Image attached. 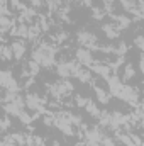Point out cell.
<instances>
[{
	"mask_svg": "<svg viewBox=\"0 0 144 146\" xmlns=\"http://www.w3.org/2000/svg\"><path fill=\"white\" fill-rule=\"evenodd\" d=\"M54 60H56V48L49 42L39 44L32 53V61H36L39 66H44V68H49L51 65H54Z\"/></svg>",
	"mask_w": 144,
	"mask_h": 146,
	"instance_id": "cell-1",
	"label": "cell"
},
{
	"mask_svg": "<svg viewBox=\"0 0 144 146\" xmlns=\"http://www.w3.org/2000/svg\"><path fill=\"white\" fill-rule=\"evenodd\" d=\"M48 90H49V94H51L53 99H56V100H63V99H66V97L73 92V85L66 80V78H63V80H59V82L51 83Z\"/></svg>",
	"mask_w": 144,
	"mask_h": 146,
	"instance_id": "cell-2",
	"label": "cell"
},
{
	"mask_svg": "<svg viewBox=\"0 0 144 146\" xmlns=\"http://www.w3.org/2000/svg\"><path fill=\"white\" fill-rule=\"evenodd\" d=\"M58 75L61 78H70V76H76L80 70H81V65L76 61V60H63L58 63Z\"/></svg>",
	"mask_w": 144,
	"mask_h": 146,
	"instance_id": "cell-3",
	"label": "cell"
},
{
	"mask_svg": "<svg viewBox=\"0 0 144 146\" xmlns=\"http://www.w3.org/2000/svg\"><path fill=\"white\" fill-rule=\"evenodd\" d=\"M119 99L124 100V102H127V104H131V106H137V104H141L139 102L141 100V90L137 87L124 85L122 90H120V94H119Z\"/></svg>",
	"mask_w": 144,
	"mask_h": 146,
	"instance_id": "cell-4",
	"label": "cell"
},
{
	"mask_svg": "<svg viewBox=\"0 0 144 146\" xmlns=\"http://www.w3.org/2000/svg\"><path fill=\"white\" fill-rule=\"evenodd\" d=\"M76 41L81 48H87V49H97L98 46V39L97 36L92 33V31H87V29H81L76 33Z\"/></svg>",
	"mask_w": 144,
	"mask_h": 146,
	"instance_id": "cell-5",
	"label": "cell"
},
{
	"mask_svg": "<svg viewBox=\"0 0 144 146\" xmlns=\"http://www.w3.org/2000/svg\"><path fill=\"white\" fill-rule=\"evenodd\" d=\"M24 104L27 109H31L32 112H42L44 106H46V100L42 97H39L37 94H27L24 97Z\"/></svg>",
	"mask_w": 144,
	"mask_h": 146,
	"instance_id": "cell-6",
	"label": "cell"
},
{
	"mask_svg": "<svg viewBox=\"0 0 144 146\" xmlns=\"http://www.w3.org/2000/svg\"><path fill=\"white\" fill-rule=\"evenodd\" d=\"M104 134H105V133H104L100 127L87 129V133H85V146H100L102 145Z\"/></svg>",
	"mask_w": 144,
	"mask_h": 146,
	"instance_id": "cell-7",
	"label": "cell"
},
{
	"mask_svg": "<svg viewBox=\"0 0 144 146\" xmlns=\"http://www.w3.org/2000/svg\"><path fill=\"white\" fill-rule=\"evenodd\" d=\"M0 87H3L5 90H12V92H19L20 90L12 72H7V70H0Z\"/></svg>",
	"mask_w": 144,
	"mask_h": 146,
	"instance_id": "cell-8",
	"label": "cell"
},
{
	"mask_svg": "<svg viewBox=\"0 0 144 146\" xmlns=\"http://www.w3.org/2000/svg\"><path fill=\"white\" fill-rule=\"evenodd\" d=\"M24 107H26V104H24V99H22V97H20V94H19L15 100H12V102H5L3 110H5L9 115H19V114L24 110Z\"/></svg>",
	"mask_w": 144,
	"mask_h": 146,
	"instance_id": "cell-9",
	"label": "cell"
},
{
	"mask_svg": "<svg viewBox=\"0 0 144 146\" xmlns=\"http://www.w3.org/2000/svg\"><path fill=\"white\" fill-rule=\"evenodd\" d=\"M75 58H76V61H78L81 66H92V65L95 63L92 51L87 49V48H78V49L75 51Z\"/></svg>",
	"mask_w": 144,
	"mask_h": 146,
	"instance_id": "cell-10",
	"label": "cell"
},
{
	"mask_svg": "<svg viewBox=\"0 0 144 146\" xmlns=\"http://www.w3.org/2000/svg\"><path fill=\"white\" fill-rule=\"evenodd\" d=\"M107 85H108V94L114 95V97H119V94H120V90H122V87H124L122 80H120L117 75H110V76H108Z\"/></svg>",
	"mask_w": 144,
	"mask_h": 146,
	"instance_id": "cell-11",
	"label": "cell"
},
{
	"mask_svg": "<svg viewBox=\"0 0 144 146\" xmlns=\"http://www.w3.org/2000/svg\"><path fill=\"white\" fill-rule=\"evenodd\" d=\"M10 49H12V56H14L15 60H22V58H24V54H26V51H27L26 42H24L22 39L14 41V42L10 44Z\"/></svg>",
	"mask_w": 144,
	"mask_h": 146,
	"instance_id": "cell-12",
	"label": "cell"
},
{
	"mask_svg": "<svg viewBox=\"0 0 144 146\" xmlns=\"http://www.w3.org/2000/svg\"><path fill=\"white\" fill-rule=\"evenodd\" d=\"M90 68H92L93 73H97L98 76H102V78H105V80H107L108 76H110V73H112V68H110L108 65H104V63H93Z\"/></svg>",
	"mask_w": 144,
	"mask_h": 146,
	"instance_id": "cell-13",
	"label": "cell"
},
{
	"mask_svg": "<svg viewBox=\"0 0 144 146\" xmlns=\"http://www.w3.org/2000/svg\"><path fill=\"white\" fill-rule=\"evenodd\" d=\"M95 95H97V100H98L100 104H108V100H110V97H112L107 90H104L102 87H95Z\"/></svg>",
	"mask_w": 144,
	"mask_h": 146,
	"instance_id": "cell-14",
	"label": "cell"
},
{
	"mask_svg": "<svg viewBox=\"0 0 144 146\" xmlns=\"http://www.w3.org/2000/svg\"><path fill=\"white\" fill-rule=\"evenodd\" d=\"M131 22H132V19L131 17H127V15H117L115 17V27L120 31V29H126V27H129L131 26Z\"/></svg>",
	"mask_w": 144,
	"mask_h": 146,
	"instance_id": "cell-15",
	"label": "cell"
},
{
	"mask_svg": "<svg viewBox=\"0 0 144 146\" xmlns=\"http://www.w3.org/2000/svg\"><path fill=\"white\" fill-rule=\"evenodd\" d=\"M27 29H29V26L27 24H19V26H15V27H12V36L15 37H27Z\"/></svg>",
	"mask_w": 144,
	"mask_h": 146,
	"instance_id": "cell-16",
	"label": "cell"
},
{
	"mask_svg": "<svg viewBox=\"0 0 144 146\" xmlns=\"http://www.w3.org/2000/svg\"><path fill=\"white\" fill-rule=\"evenodd\" d=\"M83 109L87 110L90 115H93V117H98V115H100V112H102V110L97 107V104H95L93 100H90V99H88V102L85 104V107H83Z\"/></svg>",
	"mask_w": 144,
	"mask_h": 146,
	"instance_id": "cell-17",
	"label": "cell"
},
{
	"mask_svg": "<svg viewBox=\"0 0 144 146\" xmlns=\"http://www.w3.org/2000/svg\"><path fill=\"white\" fill-rule=\"evenodd\" d=\"M41 33H42V31H41V27H39L37 24L29 26V29H27V37H26V39H29V41H36Z\"/></svg>",
	"mask_w": 144,
	"mask_h": 146,
	"instance_id": "cell-18",
	"label": "cell"
},
{
	"mask_svg": "<svg viewBox=\"0 0 144 146\" xmlns=\"http://www.w3.org/2000/svg\"><path fill=\"white\" fill-rule=\"evenodd\" d=\"M104 33H105V36L108 39H115V37L119 36V29L115 27V24L112 26V24H105L104 26Z\"/></svg>",
	"mask_w": 144,
	"mask_h": 146,
	"instance_id": "cell-19",
	"label": "cell"
},
{
	"mask_svg": "<svg viewBox=\"0 0 144 146\" xmlns=\"http://www.w3.org/2000/svg\"><path fill=\"white\" fill-rule=\"evenodd\" d=\"M14 26V21L7 15H0V31H5V29H12Z\"/></svg>",
	"mask_w": 144,
	"mask_h": 146,
	"instance_id": "cell-20",
	"label": "cell"
},
{
	"mask_svg": "<svg viewBox=\"0 0 144 146\" xmlns=\"http://www.w3.org/2000/svg\"><path fill=\"white\" fill-rule=\"evenodd\" d=\"M136 76V68L129 63V65H126V68H124V80L126 82H129V80H132Z\"/></svg>",
	"mask_w": 144,
	"mask_h": 146,
	"instance_id": "cell-21",
	"label": "cell"
},
{
	"mask_svg": "<svg viewBox=\"0 0 144 146\" xmlns=\"http://www.w3.org/2000/svg\"><path fill=\"white\" fill-rule=\"evenodd\" d=\"M76 78H78L80 82H83V83H88V82L92 80V73L88 72V70H85V68H81L80 73L76 75Z\"/></svg>",
	"mask_w": 144,
	"mask_h": 146,
	"instance_id": "cell-22",
	"label": "cell"
},
{
	"mask_svg": "<svg viewBox=\"0 0 144 146\" xmlns=\"http://www.w3.org/2000/svg\"><path fill=\"white\" fill-rule=\"evenodd\" d=\"M0 58H3V60H12V58H14V56H12V49H10V46L2 44V54H0Z\"/></svg>",
	"mask_w": 144,
	"mask_h": 146,
	"instance_id": "cell-23",
	"label": "cell"
},
{
	"mask_svg": "<svg viewBox=\"0 0 144 146\" xmlns=\"http://www.w3.org/2000/svg\"><path fill=\"white\" fill-rule=\"evenodd\" d=\"M100 146H119L117 145V141H114V138H110L107 134H104V138H102V145Z\"/></svg>",
	"mask_w": 144,
	"mask_h": 146,
	"instance_id": "cell-24",
	"label": "cell"
},
{
	"mask_svg": "<svg viewBox=\"0 0 144 146\" xmlns=\"http://www.w3.org/2000/svg\"><path fill=\"white\" fill-rule=\"evenodd\" d=\"M17 117H19V119H20V122H24V124H31V121L34 119L32 115H29V114H27V112H24V110H22Z\"/></svg>",
	"mask_w": 144,
	"mask_h": 146,
	"instance_id": "cell-25",
	"label": "cell"
},
{
	"mask_svg": "<svg viewBox=\"0 0 144 146\" xmlns=\"http://www.w3.org/2000/svg\"><path fill=\"white\" fill-rule=\"evenodd\" d=\"M53 39H54L56 42H63V41H66V39H68V33H65V31H59L56 36H53Z\"/></svg>",
	"mask_w": 144,
	"mask_h": 146,
	"instance_id": "cell-26",
	"label": "cell"
},
{
	"mask_svg": "<svg viewBox=\"0 0 144 146\" xmlns=\"http://www.w3.org/2000/svg\"><path fill=\"white\" fill-rule=\"evenodd\" d=\"M0 146H17V145L14 143V139H12L10 136H7V138L0 139Z\"/></svg>",
	"mask_w": 144,
	"mask_h": 146,
	"instance_id": "cell-27",
	"label": "cell"
},
{
	"mask_svg": "<svg viewBox=\"0 0 144 146\" xmlns=\"http://www.w3.org/2000/svg\"><path fill=\"white\" fill-rule=\"evenodd\" d=\"M10 127V119L9 115H5L3 119H0V129H9Z\"/></svg>",
	"mask_w": 144,
	"mask_h": 146,
	"instance_id": "cell-28",
	"label": "cell"
},
{
	"mask_svg": "<svg viewBox=\"0 0 144 146\" xmlns=\"http://www.w3.org/2000/svg\"><path fill=\"white\" fill-rule=\"evenodd\" d=\"M88 102V99H85V97H81V95H76V106H80V107H85V104Z\"/></svg>",
	"mask_w": 144,
	"mask_h": 146,
	"instance_id": "cell-29",
	"label": "cell"
},
{
	"mask_svg": "<svg viewBox=\"0 0 144 146\" xmlns=\"http://www.w3.org/2000/svg\"><path fill=\"white\" fill-rule=\"evenodd\" d=\"M134 42H136V46H137L139 49H143V36H141V34H137V36H136Z\"/></svg>",
	"mask_w": 144,
	"mask_h": 146,
	"instance_id": "cell-30",
	"label": "cell"
},
{
	"mask_svg": "<svg viewBox=\"0 0 144 146\" xmlns=\"http://www.w3.org/2000/svg\"><path fill=\"white\" fill-rule=\"evenodd\" d=\"M31 5H32V7H42V5H44V0H31Z\"/></svg>",
	"mask_w": 144,
	"mask_h": 146,
	"instance_id": "cell-31",
	"label": "cell"
},
{
	"mask_svg": "<svg viewBox=\"0 0 144 146\" xmlns=\"http://www.w3.org/2000/svg\"><path fill=\"white\" fill-rule=\"evenodd\" d=\"M83 3H85L87 7H90V5H92V0H83Z\"/></svg>",
	"mask_w": 144,
	"mask_h": 146,
	"instance_id": "cell-32",
	"label": "cell"
},
{
	"mask_svg": "<svg viewBox=\"0 0 144 146\" xmlns=\"http://www.w3.org/2000/svg\"><path fill=\"white\" fill-rule=\"evenodd\" d=\"M0 54H2V44H0Z\"/></svg>",
	"mask_w": 144,
	"mask_h": 146,
	"instance_id": "cell-33",
	"label": "cell"
}]
</instances>
